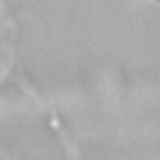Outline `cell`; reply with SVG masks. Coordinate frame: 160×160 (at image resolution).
Masks as SVG:
<instances>
[{
    "label": "cell",
    "mask_w": 160,
    "mask_h": 160,
    "mask_svg": "<svg viewBox=\"0 0 160 160\" xmlns=\"http://www.w3.org/2000/svg\"><path fill=\"white\" fill-rule=\"evenodd\" d=\"M158 2H160V0H158Z\"/></svg>",
    "instance_id": "cell-1"
}]
</instances>
